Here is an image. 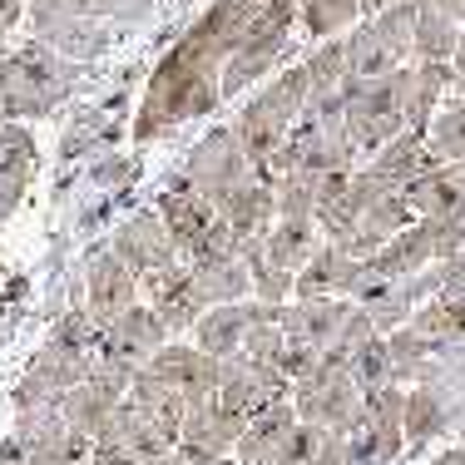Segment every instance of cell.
Segmentation results:
<instances>
[{"mask_svg":"<svg viewBox=\"0 0 465 465\" xmlns=\"http://www.w3.org/2000/svg\"><path fill=\"white\" fill-rule=\"evenodd\" d=\"M223 104V64L193 54L179 40L149 74V90L139 99V114H134V139L149 143L159 139L163 129L188 124V119H203Z\"/></svg>","mask_w":465,"mask_h":465,"instance_id":"1","label":"cell"},{"mask_svg":"<svg viewBox=\"0 0 465 465\" xmlns=\"http://www.w3.org/2000/svg\"><path fill=\"white\" fill-rule=\"evenodd\" d=\"M74 84H80V64L54 54L50 45H40V40H25V45L10 50L5 74H0V109H5V119H15V124L45 119L74 94Z\"/></svg>","mask_w":465,"mask_h":465,"instance_id":"2","label":"cell"},{"mask_svg":"<svg viewBox=\"0 0 465 465\" xmlns=\"http://www.w3.org/2000/svg\"><path fill=\"white\" fill-rule=\"evenodd\" d=\"M341 129H347L357 159H371L396 134H406V104H411V64L376 80H347L341 90Z\"/></svg>","mask_w":465,"mask_h":465,"instance_id":"3","label":"cell"},{"mask_svg":"<svg viewBox=\"0 0 465 465\" xmlns=\"http://www.w3.org/2000/svg\"><path fill=\"white\" fill-rule=\"evenodd\" d=\"M302 109H307V70L297 64V70H282L278 80H268L242 104L232 134H238L252 163H268L282 149V139L292 134V124L302 119Z\"/></svg>","mask_w":465,"mask_h":465,"instance_id":"4","label":"cell"},{"mask_svg":"<svg viewBox=\"0 0 465 465\" xmlns=\"http://www.w3.org/2000/svg\"><path fill=\"white\" fill-rule=\"evenodd\" d=\"M411 40H416V0H396L381 15H367L341 35L347 45V74L351 80H376L401 64H411Z\"/></svg>","mask_w":465,"mask_h":465,"instance_id":"5","label":"cell"},{"mask_svg":"<svg viewBox=\"0 0 465 465\" xmlns=\"http://www.w3.org/2000/svg\"><path fill=\"white\" fill-rule=\"evenodd\" d=\"M302 15V0H268L258 10V20L248 25V35L238 40V50L223 60V99H232L248 84L268 80L278 70V60L292 50V25Z\"/></svg>","mask_w":465,"mask_h":465,"instance_id":"6","label":"cell"},{"mask_svg":"<svg viewBox=\"0 0 465 465\" xmlns=\"http://www.w3.org/2000/svg\"><path fill=\"white\" fill-rule=\"evenodd\" d=\"M292 411H297V420H312V426L337 430V436L357 430L361 426V386L351 381L347 357L322 351V361L302 381H292Z\"/></svg>","mask_w":465,"mask_h":465,"instance_id":"7","label":"cell"},{"mask_svg":"<svg viewBox=\"0 0 465 465\" xmlns=\"http://www.w3.org/2000/svg\"><path fill=\"white\" fill-rule=\"evenodd\" d=\"M351 163H357V149L341 129V114H302L282 139V149L268 159V173L272 179L278 173H337Z\"/></svg>","mask_w":465,"mask_h":465,"instance_id":"8","label":"cell"},{"mask_svg":"<svg viewBox=\"0 0 465 465\" xmlns=\"http://www.w3.org/2000/svg\"><path fill=\"white\" fill-rule=\"evenodd\" d=\"M25 20H30V30H35L40 45H50L54 54H64V60H74V64L104 60V54L114 50V40H119L114 25L74 10L70 0H30Z\"/></svg>","mask_w":465,"mask_h":465,"instance_id":"9","label":"cell"},{"mask_svg":"<svg viewBox=\"0 0 465 465\" xmlns=\"http://www.w3.org/2000/svg\"><path fill=\"white\" fill-rule=\"evenodd\" d=\"M252 169H258V163L248 159V149L238 143L232 124H218V129H208L203 143H198V149L183 159L179 183H183V188H193V193H203L208 203L218 208L242 179H252Z\"/></svg>","mask_w":465,"mask_h":465,"instance_id":"10","label":"cell"},{"mask_svg":"<svg viewBox=\"0 0 465 465\" xmlns=\"http://www.w3.org/2000/svg\"><path fill=\"white\" fill-rule=\"evenodd\" d=\"M90 361H94V351H74V347H60V341H45V347L35 351V361H30V371L15 381L10 406H15V411L54 406L64 391H74V386L90 376Z\"/></svg>","mask_w":465,"mask_h":465,"instance_id":"11","label":"cell"},{"mask_svg":"<svg viewBox=\"0 0 465 465\" xmlns=\"http://www.w3.org/2000/svg\"><path fill=\"white\" fill-rule=\"evenodd\" d=\"M347 297H292V302L278 307V322H282V337L287 347H307V351H331L351 317Z\"/></svg>","mask_w":465,"mask_h":465,"instance_id":"12","label":"cell"},{"mask_svg":"<svg viewBox=\"0 0 465 465\" xmlns=\"http://www.w3.org/2000/svg\"><path fill=\"white\" fill-rule=\"evenodd\" d=\"M109 248L119 252V262H124V268L134 272L139 282L149 278V272H163V268H173V262H183V252H179V242L169 238V228H163L159 208L124 218Z\"/></svg>","mask_w":465,"mask_h":465,"instance_id":"13","label":"cell"},{"mask_svg":"<svg viewBox=\"0 0 465 465\" xmlns=\"http://www.w3.org/2000/svg\"><path fill=\"white\" fill-rule=\"evenodd\" d=\"M139 302H149L153 312H159V322L169 327V337L193 331L198 317L208 312V302H203V292H198L188 262H173V268H163V272H149V278L139 282Z\"/></svg>","mask_w":465,"mask_h":465,"instance_id":"14","label":"cell"},{"mask_svg":"<svg viewBox=\"0 0 465 465\" xmlns=\"http://www.w3.org/2000/svg\"><path fill=\"white\" fill-rule=\"evenodd\" d=\"M242 426H248V420L223 411L213 396H208V401H193L188 416H183V430H179V450L193 465H218V460H228L232 450H238Z\"/></svg>","mask_w":465,"mask_h":465,"instance_id":"15","label":"cell"},{"mask_svg":"<svg viewBox=\"0 0 465 465\" xmlns=\"http://www.w3.org/2000/svg\"><path fill=\"white\" fill-rule=\"evenodd\" d=\"M163 341H173L169 337V327L159 322V312H153L149 302H134L124 317H114L104 331H99V357H109V361H124V367H149L153 357H159V347Z\"/></svg>","mask_w":465,"mask_h":465,"instance_id":"16","label":"cell"},{"mask_svg":"<svg viewBox=\"0 0 465 465\" xmlns=\"http://www.w3.org/2000/svg\"><path fill=\"white\" fill-rule=\"evenodd\" d=\"M149 371L159 376V381H169L188 406L218 396V381H223V361L208 357V351H198L193 341H163L159 357L149 361Z\"/></svg>","mask_w":465,"mask_h":465,"instance_id":"17","label":"cell"},{"mask_svg":"<svg viewBox=\"0 0 465 465\" xmlns=\"http://www.w3.org/2000/svg\"><path fill=\"white\" fill-rule=\"evenodd\" d=\"M134 302H139V278L119 262L114 248H99L90 258V272H84V312H90L99 327H109Z\"/></svg>","mask_w":465,"mask_h":465,"instance_id":"18","label":"cell"},{"mask_svg":"<svg viewBox=\"0 0 465 465\" xmlns=\"http://www.w3.org/2000/svg\"><path fill=\"white\" fill-rule=\"evenodd\" d=\"M218 213L228 218V228L238 232L242 248H258L262 238H268V228L278 223V198H272V173L268 163H258L252 169V179H242L232 193L218 203Z\"/></svg>","mask_w":465,"mask_h":465,"instance_id":"19","label":"cell"},{"mask_svg":"<svg viewBox=\"0 0 465 465\" xmlns=\"http://www.w3.org/2000/svg\"><path fill=\"white\" fill-rule=\"evenodd\" d=\"M361 287H367V262L341 252L337 242H322L312 252V262L297 272L292 297H357Z\"/></svg>","mask_w":465,"mask_h":465,"instance_id":"20","label":"cell"},{"mask_svg":"<svg viewBox=\"0 0 465 465\" xmlns=\"http://www.w3.org/2000/svg\"><path fill=\"white\" fill-rule=\"evenodd\" d=\"M35 163H40V149H35V134L25 124L10 119L0 129V228L15 218L20 198L30 193V179H35Z\"/></svg>","mask_w":465,"mask_h":465,"instance_id":"21","label":"cell"},{"mask_svg":"<svg viewBox=\"0 0 465 465\" xmlns=\"http://www.w3.org/2000/svg\"><path fill=\"white\" fill-rule=\"evenodd\" d=\"M258 312H262L258 297H248V302L208 307V312L198 317V327H193V347L208 351V357H218V361L238 357V351H242V337H248V327L258 322Z\"/></svg>","mask_w":465,"mask_h":465,"instance_id":"22","label":"cell"},{"mask_svg":"<svg viewBox=\"0 0 465 465\" xmlns=\"http://www.w3.org/2000/svg\"><path fill=\"white\" fill-rule=\"evenodd\" d=\"M367 169L376 173V179H386L391 188H411L416 179L436 173V169H440V159H436V149H430L426 129H406V134H396L391 143H386V149H376V153H371Z\"/></svg>","mask_w":465,"mask_h":465,"instance_id":"23","label":"cell"},{"mask_svg":"<svg viewBox=\"0 0 465 465\" xmlns=\"http://www.w3.org/2000/svg\"><path fill=\"white\" fill-rule=\"evenodd\" d=\"M361 262H367V272H371V278H381V282L416 278L426 262H436V248H430V223H426V218H416L406 232H396L386 248H376L371 258H361Z\"/></svg>","mask_w":465,"mask_h":465,"instance_id":"24","label":"cell"},{"mask_svg":"<svg viewBox=\"0 0 465 465\" xmlns=\"http://www.w3.org/2000/svg\"><path fill=\"white\" fill-rule=\"evenodd\" d=\"M292 426H297L292 401H278V406H268V411H258L248 426H242L232 460H238V465H278L282 450H287V436H292Z\"/></svg>","mask_w":465,"mask_h":465,"instance_id":"25","label":"cell"},{"mask_svg":"<svg viewBox=\"0 0 465 465\" xmlns=\"http://www.w3.org/2000/svg\"><path fill=\"white\" fill-rule=\"evenodd\" d=\"M99 440H109V446L129 450V456H134L139 465H159V460L169 456L173 446H179V440H173V436H163V430L153 426V420L143 416L139 406L129 401V396L114 406V420L104 426V436H99Z\"/></svg>","mask_w":465,"mask_h":465,"instance_id":"26","label":"cell"},{"mask_svg":"<svg viewBox=\"0 0 465 465\" xmlns=\"http://www.w3.org/2000/svg\"><path fill=\"white\" fill-rule=\"evenodd\" d=\"M159 218H163V228H169V238L179 242V252H188L208 228L218 223V208L208 203L203 193H193V188L173 183L169 193H159Z\"/></svg>","mask_w":465,"mask_h":465,"instance_id":"27","label":"cell"},{"mask_svg":"<svg viewBox=\"0 0 465 465\" xmlns=\"http://www.w3.org/2000/svg\"><path fill=\"white\" fill-rule=\"evenodd\" d=\"M460 30L436 0H416V40H411V64H450L460 45Z\"/></svg>","mask_w":465,"mask_h":465,"instance_id":"28","label":"cell"},{"mask_svg":"<svg viewBox=\"0 0 465 465\" xmlns=\"http://www.w3.org/2000/svg\"><path fill=\"white\" fill-rule=\"evenodd\" d=\"M317 248H322V228H317V218H278V223L268 228V238H262V252H268L278 268H287V272H302Z\"/></svg>","mask_w":465,"mask_h":465,"instance_id":"29","label":"cell"},{"mask_svg":"<svg viewBox=\"0 0 465 465\" xmlns=\"http://www.w3.org/2000/svg\"><path fill=\"white\" fill-rule=\"evenodd\" d=\"M406 203H411L416 218H456V223H465V188L450 173V163H440L436 173L416 179L406 188Z\"/></svg>","mask_w":465,"mask_h":465,"instance_id":"30","label":"cell"},{"mask_svg":"<svg viewBox=\"0 0 465 465\" xmlns=\"http://www.w3.org/2000/svg\"><path fill=\"white\" fill-rule=\"evenodd\" d=\"M198 282V292H203L208 307H223V302H248L252 297V278H248V262L242 258H223V262H198V268H188Z\"/></svg>","mask_w":465,"mask_h":465,"instance_id":"31","label":"cell"},{"mask_svg":"<svg viewBox=\"0 0 465 465\" xmlns=\"http://www.w3.org/2000/svg\"><path fill=\"white\" fill-rule=\"evenodd\" d=\"M114 406H119V401L99 396L94 386H84V381L74 386V391H64V396H60V416H64V426L80 430V436H90V440L104 436V426L114 420Z\"/></svg>","mask_w":465,"mask_h":465,"instance_id":"32","label":"cell"},{"mask_svg":"<svg viewBox=\"0 0 465 465\" xmlns=\"http://www.w3.org/2000/svg\"><path fill=\"white\" fill-rule=\"evenodd\" d=\"M302 70H307V104H322V99L341 94V84L351 80V74H347V45H341V35H337V40H322V45H317V54L302 64Z\"/></svg>","mask_w":465,"mask_h":465,"instance_id":"33","label":"cell"},{"mask_svg":"<svg viewBox=\"0 0 465 465\" xmlns=\"http://www.w3.org/2000/svg\"><path fill=\"white\" fill-rule=\"evenodd\" d=\"M242 262H248L252 297H258V302H268V307H282V302H292L297 272L278 268V262H272L268 252H262V242H258V248H242Z\"/></svg>","mask_w":465,"mask_h":465,"instance_id":"34","label":"cell"},{"mask_svg":"<svg viewBox=\"0 0 465 465\" xmlns=\"http://www.w3.org/2000/svg\"><path fill=\"white\" fill-rule=\"evenodd\" d=\"M297 20L307 25L312 40H337L361 20V0H302V15Z\"/></svg>","mask_w":465,"mask_h":465,"instance_id":"35","label":"cell"},{"mask_svg":"<svg viewBox=\"0 0 465 465\" xmlns=\"http://www.w3.org/2000/svg\"><path fill=\"white\" fill-rule=\"evenodd\" d=\"M411 327L430 341H460L465 337V297H450V292L430 297V302L411 317Z\"/></svg>","mask_w":465,"mask_h":465,"instance_id":"36","label":"cell"},{"mask_svg":"<svg viewBox=\"0 0 465 465\" xmlns=\"http://www.w3.org/2000/svg\"><path fill=\"white\" fill-rule=\"evenodd\" d=\"M426 139H430V149H436L440 163L465 159V94L450 99L446 109H436V119L426 124Z\"/></svg>","mask_w":465,"mask_h":465,"instance_id":"37","label":"cell"},{"mask_svg":"<svg viewBox=\"0 0 465 465\" xmlns=\"http://www.w3.org/2000/svg\"><path fill=\"white\" fill-rule=\"evenodd\" d=\"M347 371H351V381L361 386V396L376 391V386H386V381H396L391 376V347H386V337L376 331V337H367L357 351L347 357Z\"/></svg>","mask_w":465,"mask_h":465,"instance_id":"38","label":"cell"},{"mask_svg":"<svg viewBox=\"0 0 465 465\" xmlns=\"http://www.w3.org/2000/svg\"><path fill=\"white\" fill-rule=\"evenodd\" d=\"M440 426H446V406H440V396L436 391H406V420H401V430H406V440L411 446H426L430 436H440Z\"/></svg>","mask_w":465,"mask_h":465,"instance_id":"39","label":"cell"},{"mask_svg":"<svg viewBox=\"0 0 465 465\" xmlns=\"http://www.w3.org/2000/svg\"><path fill=\"white\" fill-rule=\"evenodd\" d=\"M282 351H287V337H282V322H278V307L262 302L258 322L248 327V337H242V357H252V361H272V367H278Z\"/></svg>","mask_w":465,"mask_h":465,"instance_id":"40","label":"cell"},{"mask_svg":"<svg viewBox=\"0 0 465 465\" xmlns=\"http://www.w3.org/2000/svg\"><path fill=\"white\" fill-rule=\"evenodd\" d=\"M223 258H242V242H238V232L228 228V218L218 213V223L183 252V262H188V268H198V262H223Z\"/></svg>","mask_w":465,"mask_h":465,"instance_id":"41","label":"cell"},{"mask_svg":"<svg viewBox=\"0 0 465 465\" xmlns=\"http://www.w3.org/2000/svg\"><path fill=\"white\" fill-rule=\"evenodd\" d=\"M99 327L84 307H74V312H64L60 322L50 327V341H60V347H74V351H99Z\"/></svg>","mask_w":465,"mask_h":465,"instance_id":"42","label":"cell"},{"mask_svg":"<svg viewBox=\"0 0 465 465\" xmlns=\"http://www.w3.org/2000/svg\"><path fill=\"white\" fill-rule=\"evenodd\" d=\"M440 292H450V297H465V248L456 252V258H446L440 262Z\"/></svg>","mask_w":465,"mask_h":465,"instance_id":"43","label":"cell"},{"mask_svg":"<svg viewBox=\"0 0 465 465\" xmlns=\"http://www.w3.org/2000/svg\"><path fill=\"white\" fill-rule=\"evenodd\" d=\"M25 10H30V0H0V35H10L25 20Z\"/></svg>","mask_w":465,"mask_h":465,"instance_id":"44","label":"cell"},{"mask_svg":"<svg viewBox=\"0 0 465 465\" xmlns=\"http://www.w3.org/2000/svg\"><path fill=\"white\" fill-rule=\"evenodd\" d=\"M450 74H456L460 94H465V30H460V45H456V60H450Z\"/></svg>","mask_w":465,"mask_h":465,"instance_id":"45","label":"cell"},{"mask_svg":"<svg viewBox=\"0 0 465 465\" xmlns=\"http://www.w3.org/2000/svg\"><path fill=\"white\" fill-rule=\"evenodd\" d=\"M440 10H446L450 20H456V25H465V0H436Z\"/></svg>","mask_w":465,"mask_h":465,"instance_id":"46","label":"cell"},{"mask_svg":"<svg viewBox=\"0 0 465 465\" xmlns=\"http://www.w3.org/2000/svg\"><path fill=\"white\" fill-rule=\"evenodd\" d=\"M436 465H465V446H456V450H446V456H436Z\"/></svg>","mask_w":465,"mask_h":465,"instance_id":"47","label":"cell"},{"mask_svg":"<svg viewBox=\"0 0 465 465\" xmlns=\"http://www.w3.org/2000/svg\"><path fill=\"white\" fill-rule=\"evenodd\" d=\"M159 465H193V460H188V456H183V450H179V446H173V450H169V456H163Z\"/></svg>","mask_w":465,"mask_h":465,"instance_id":"48","label":"cell"},{"mask_svg":"<svg viewBox=\"0 0 465 465\" xmlns=\"http://www.w3.org/2000/svg\"><path fill=\"white\" fill-rule=\"evenodd\" d=\"M10 50H15V45H10L5 35H0V74H5V60H10Z\"/></svg>","mask_w":465,"mask_h":465,"instance_id":"49","label":"cell"},{"mask_svg":"<svg viewBox=\"0 0 465 465\" xmlns=\"http://www.w3.org/2000/svg\"><path fill=\"white\" fill-rule=\"evenodd\" d=\"M450 173H456V179H460V188H465V159H460V163H450Z\"/></svg>","mask_w":465,"mask_h":465,"instance_id":"50","label":"cell"},{"mask_svg":"<svg viewBox=\"0 0 465 465\" xmlns=\"http://www.w3.org/2000/svg\"><path fill=\"white\" fill-rule=\"evenodd\" d=\"M5 124H10V119H5V109H0V129H5Z\"/></svg>","mask_w":465,"mask_h":465,"instance_id":"51","label":"cell"}]
</instances>
